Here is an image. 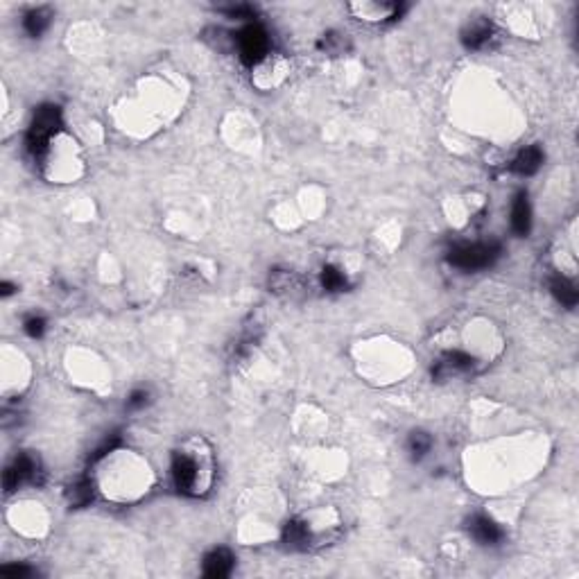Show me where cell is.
<instances>
[{
  "instance_id": "22",
  "label": "cell",
  "mask_w": 579,
  "mask_h": 579,
  "mask_svg": "<svg viewBox=\"0 0 579 579\" xmlns=\"http://www.w3.org/2000/svg\"><path fill=\"white\" fill-rule=\"evenodd\" d=\"M0 287H3V297H9V294L14 292V287L9 285V283H3V285H0Z\"/></svg>"
},
{
  "instance_id": "9",
  "label": "cell",
  "mask_w": 579,
  "mask_h": 579,
  "mask_svg": "<svg viewBox=\"0 0 579 579\" xmlns=\"http://www.w3.org/2000/svg\"><path fill=\"white\" fill-rule=\"evenodd\" d=\"M541 163H543V152H541V147H536V145H532V147H525L523 152H518V156L511 161V170L516 175H534L536 170L541 168Z\"/></svg>"
},
{
  "instance_id": "6",
  "label": "cell",
  "mask_w": 579,
  "mask_h": 579,
  "mask_svg": "<svg viewBox=\"0 0 579 579\" xmlns=\"http://www.w3.org/2000/svg\"><path fill=\"white\" fill-rule=\"evenodd\" d=\"M233 561L235 559H233V554L229 550H224V548L213 550L206 559H204V575L213 577V579L227 577L233 571Z\"/></svg>"
},
{
  "instance_id": "11",
  "label": "cell",
  "mask_w": 579,
  "mask_h": 579,
  "mask_svg": "<svg viewBox=\"0 0 579 579\" xmlns=\"http://www.w3.org/2000/svg\"><path fill=\"white\" fill-rule=\"evenodd\" d=\"M471 364H473V358L466 356V353L450 351L448 356L437 364L435 376L444 378V376H450V373H455V371H466V369H471Z\"/></svg>"
},
{
  "instance_id": "15",
  "label": "cell",
  "mask_w": 579,
  "mask_h": 579,
  "mask_svg": "<svg viewBox=\"0 0 579 579\" xmlns=\"http://www.w3.org/2000/svg\"><path fill=\"white\" fill-rule=\"evenodd\" d=\"M91 500H93V487H91L89 480H82L75 487H70V502H73L75 507L89 505Z\"/></svg>"
},
{
  "instance_id": "7",
  "label": "cell",
  "mask_w": 579,
  "mask_h": 579,
  "mask_svg": "<svg viewBox=\"0 0 579 579\" xmlns=\"http://www.w3.org/2000/svg\"><path fill=\"white\" fill-rule=\"evenodd\" d=\"M468 532L473 534V539L482 545H496L502 539V530L496 523L487 516H475L468 523Z\"/></svg>"
},
{
  "instance_id": "8",
  "label": "cell",
  "mask_w": 579,
  "mask_h": 579,
  "mask_svg": "<svg viewBox=\"0 0 579 579\" xmlns=\"http://www.w3.org/2000/svg\"><path fill=\"white\" fill-rule=\"evenodd\" d=\"M511 227L518 235H528L530 227H532V208H530V199L525 192L516 195L511 206Z\"/></svg>"
},
{
  "instance_id": "5",
  "label": "cell",
  "mask_w": 579,
  "mask_h": 579,
  "mask_svg": "<svg viewBox=\"0 0 579 579\" xmlns=\"http://www.w3.org/2000/svg\"><path fill=\"white\" fill-rule=\"evenodd\" d=\"M37 473V462L32 459L30 455H18L12 464L7 466L5 475H3V485H5V491L12 493L14 489H18L23 482L32 480Z\"/></svg>"
},
{
  "instance_id": "18",
  "label": "cell",
  "mask_w": 579,
  "mask_h": 579,
  "mask_svg": "<svg viewBox=\"0 0 579 579\" xmlns=\"http://www.w3.org/2000/svg\"><path fill=\"white\" fill-rule=\"evenodd\" d=\"M147 401H149L147 390H134L127 396V407H130V410H141V407L147 405Z\"/></svg>"
},
{
  "instance_id": "20",
  "label": "cell",
  "mask_w": 579,
  "mask_h": 579,
  "mask_svg": "<svg viewBox=\"0 0 579 579\" xmlns=\"http://www.w3.org/2000/svg\"><path fill=\"white\" fill-rule=\"evenodd\" d=\"M3 575H5V577H12V579H23V577H30L32 571H30L27 566L18 564V566H5V568H3Z\"/></svg>"
},
{
  "instance_id": "12",
  "label": "cell",
  "mask_w": 579,
  "mask_h": 579,
  "mask_svg": "<svg viewBox=\"0 0 579 579\" xmlns=\"http://www.w3.org/2000/svg\"><path fill=\"white\" fill-rule=\"evenodd\" d=\"M50 25V14L46 9H32L23 18V27L30 37H41Z\"/></svg>"
},
{
  "instance_id": "4",
  "label": "cell",
  "mask_w": 579,
  "mask_h": 579,
  "mask_svg": "<svg viewBox=\"0 0 579 579\" xmlns=\"http://www.w3.org/2000/svg\"><path fill=\"white\" fill-rule=\"evenodd\" d=\"M199 475L201 471H197V462L188 455H177L175 466H173V478L179 491L184 493H199Z\"/></svg>"
},
{
  "instance_id": "1",
  "label": "cell",
  "mask_w": 579,
  "mask_h": 579,
  "mask_svg": "<svg viewBox=\"0 0 579 579\" xmlns=\"http://www.w3.org/2000/svg\"><path fill=\"white\" fill-rule=\"evenodd\" d=\"M61 127V109L59 106L46 104L35 113V120L27 132V149L32 154H41L48 147L50 138L59 132Z\"/></svg>"
},
{
  "instance_id": "10",
  "label": "cell",
  "mask_w": 579,
  "mask_h": 579,
  "mask_svg": "<svg viewBox=\"0 0 579 579\" xmlns=\"http://www.w3.org/2000/svg\"><path fill=\"white\" fill-rule=\"evenodd\" d=\"M493 39V25L489 23V20H475L473 25H468L466 32H464V46L471 48V50H480V48H485L489 41Z\"/></svg>"
},
{
  "instance_id": "16",
  "label": "cell",
  "mask_w": 579,
  "mask_h": 579,
  "mask_svg": "<svg viewBox=\"0 0 579 579\" xmlns=\"http://www.w3.org/2000/svg\"><path fill=\"white\" fill-rule=\"evenodd\" d=\"M432 446V439L428 437L425 432H412L410 435V442H407V448H410V453L414 459H421L428 450Z\"/></svg>"
},
{
  "instance_id": "17",
  "label": "cell",
  "mask_w": 579,
  "mask_h": 579,
  "mask_svg": "<svg viewBox=\"0 0 579 579\" xmlns=\"http://www.w3.org/2000/svg\"><path fill=\"white\" fill-rule=\"evenodd\" d=\"M321 285L330 290V292H337V290L347 285V278L340 270H335V267H324V270H321Z\"/></svg>"
},
{
  "instance_id": "3",
  "label": "cell",
  "mask_w": 579,
  "mask_h": 579,
  "mask_svg": "<svg viewBox=\"0 0 579 579\" xmlns=\"http://www.w3.org/2000/svg\"><path fill=\"white\" fill-rule=\"evenodd\" d=\"M240 57L244 63H259L265 55H267V48H270V39H267V32L261 27V25H247L242 32H240Z\"/></svg>"
},
{
  "instance_id": "14",
  "label": "cell",
  "mask_w": 579,
  "mask_h": 579,
  "mask_svg": "<svg viewBox=\"0 0 579 579\" xmlns=\"http://www.w3.org/2000/svg\"><path fill=\"white\" fill-rule=\"evenodd\" d=\"M283 539L287 545H292V548H299V545H304L308 541V528L304 523L299 521H290L285 525V532H283Z\"/></svg>"
},
{
  "instance_id": "21",
  "label": "cell",
  "mask_w": 579,
  "mask_h": 579,
  "mask_svg": "<svg viewBox=\"0 0 579 579\" xmlns=\"http://www.w3.org/2000/svg\"><path fill=\"white\" fill-rule=\"evenodd\" d=\"M118 444H120V435L113 432V435H111L109 439H106V442H104L98 450H95V459H100V457H104L106 453H111V450H113Z\"/></svg>"
},
{
  "instance_id": "2",
  "label": "cell",
  "mask_w": 579,
  "mask_h": 579,
  "mask_svg": "<svg viewBox=\"0 0 579 579\" xmlns=\"http://www.w3.org/2000/svg\"><path fill=\"white\" fill-rule=\"evenodd\" d=\"M500 256V247L496 242H473L459 244L450 251V263L459 270H485Z\"/></svg>"
},
{
  "instance_id": "13",
  "label": "cell",
  "mask_w": 579,
  "mask_h": 579,
  "mask_svg": "<svg viewBox=\"0 0 579 579\" xmlns=\"http://www.w3.org/2000/svg\"><path fill=\"white\" fill-rule=\"evenodd\" d=\"M552 294L556 297V301L568 306V308L577 306V290L571 281H568V278H561V276L554 278L552 281Z\"/></svg>"
},
{
  "instance_id": "19",
  "label": "cell",
  "mask_w": 579,
  "mask_h": 579,
  "mask_svg": "<svg viewBox=\"0 0 579 579\" xmlns=\"http://www.w3.org/2000/svg\"><path fill=\"white\" fill-rule=\"evenodd\" d=\"M44 330H46V321H44V317H30V319L25 321V333H27L30 337H41V335H44Z\"/></svg>"
}]
</instances>
